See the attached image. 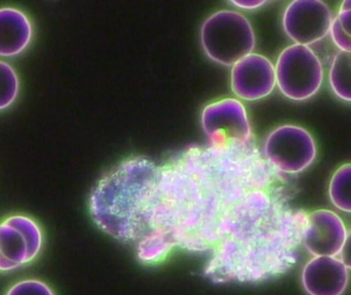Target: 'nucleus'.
<instances>
[{
  "instance_id": "obj_7",
  "label": "nucleus",
  "mask_w": 351,
  "mask_h": 295,
  "mask_svg": "<svg viewBox=\"0 0 351 295\" xmlns=\"http://www.w3.org/2000/svg\"><path fill=\"white\" fill-rule=\"evenodd\" d=\"M348 233L337 214L328 209L315 210L307 216L302 243L315 257H336L343 248Z\"/></svg>"
},
{
  "instance_id": "obj_14",
  "label": "nucleus",
  "mask_w": 351,
  "mask_h": 295,
  "mask_svg": "<svg viewBox=\"0 0 351 295\" xmlns=\"http://www.w3.org/2000/svg\"><path fill=\"white\" fill-rule=\"evenodd\" d=\"M6 220L23 233L28 244V261H34L43 248V236L40 227L28 216H12Z\"/></svg>"
},
{
  "instance_id": "obj_1",
  "label": "nucleus",
  "mask_w": 351,
  "mask_h": 295,
  "mask_svg": "<svg viewBox=\"0 0 351 295\" xmlns=\"http://www.w3.org/2000/svg\"><path fill=\"white\" fill-rule=\"evenodd\" d=\"M270 183L251 142L193 145L162 164L123 161L96 183L88 208L142 263L184 251L206 255L213 283H261L296 265L307 218L287 210Z\"/></svg>"
},
{
  "instance_id": "obj_2",
  "label": "nucleus",
  "mask_w": 351,
  "mask_h": 295,
  "mask_svg": "<svg viewBox=\"0 0 351 295\" xmlns=\"http://www.w3.org/2000/svg\"><path fill=\"white\" fill-rule=\"evenodd\" d=\"M202 47L213 61L233 66L255 47L253 27L243 14L221 10L206 18L200 31Z\"/></svg>"
},
{
  "instance_id": "obj_21",
  "label": "nucleus",
  "mask_w": 351,
  "mask_h": 295,
  "mask_svg": "<svg viewBox=\"0 0 351 295\" xmlns=\"http://www.w3.org/2000/svg\"><path fill=\"white\" fill-rule=\"evenodd\" d=\"M346 8H351V0L344 1L343 3L341 4V8H340V10H346Z\"/></svg>"
},
{
  "instance_id": "obj_19",
  "label": "nucleus",
  "mask_w": 351,
  "mask_h": 295,
  "mask_svg": "<svg viewBox=\"0 0 351 295\" xmlns=\"http://www.w3.org/2000/svg\"><path fill=\"white\" fill-rule=\"evenodd\" d=\"M340 259L343 261L348 270H351V230L348 233L343 248L340 253Z\"/></svg>"
},
{
  "instance_id": "obj_10",
  "label": "nucleus",
  "mask_w": 351,
  "mask_h": 295,
  "mask_svg": "<svg viewBox=\"0 0 351 295\" xmlns=\"http://www.w3.org/2000/svg\"><path fill=\"white\" fill-rule=\"evenodd\" d=\"M33 26L30 18L16 8H0V57H12L30 44Z\"/></svg>"
},
{
  "instance_id": "obj_16",
  "label": "nucleus",
  "mask_w": 351,
  "mask_h": 295,
  "mask_svg": "<svg viewBox=\"0 0 351 295\" xmlns=\"http://www.w3.org/2000/svg\"><path fill=\"white\" fill-rule=\"evenodd\" d=\"M5 295H55L45 282L37 279H26L10 286Z\"/></svg>"
},
{
  "instance_id": "obj_4",
  "label": "nucleus",
  "mask_w": 351,
  "mask_h": 295,
  "mask_svg": "<svg viewBox=\"0 0 351 295\" xmlns=\"http://www.w3.org/2000/svg\"><path fill=\"white\" fill-rule=\"evenodd\" d=\"M268 162L286 173L302 172L317 157V144L313 136L297 125H282L271 131L264 146Z\"/></svg>"
},
{
  "instance_id": "obj_11",
  "label": "nucleus",
  "mask_w": 351,
  "mask_h": 295,
  "mask_svg": "<svg viewBox=\"0 0 351 295\" xmlns=\"http://www.w3.org/2000/svg\"><path fill=\"white\" fill-rule=\"evenodd\" d=\"M28 263L26 238L16 227L4 220L0 222V271H14Z\"/></svg>"
},
{
  "instance_id": "obj_3",
  "label": "nucleus",
  "mask_w": 351,
  "mask_h": 295,
  "mask_svg": "<svg viewBox=\"0 0 351 295\" xmlns=\"http://www.w3.org/2000/svg\"><path fill=\"white\" fill-rule=\"evenodd\" d=\"M274 67L276 84L290 100H308L323 84V65L309 47L293 44L287 47L280 53Z\"/></svg>"
},
{
  "instance_id": "obj_8",
  "label": "nucleus",
  "mask_w": 351,
  "mask_h": 295,
  "mask_svg": "<svg viewBox=\"0 0 351 295\" xmlns=\"http://www.w3.org/2000/svg\"><path fill=\"white\" fill-rule=\"evenodd\" d=\"M276 84V67L264 55L251 53L233 65L231 88L243 100H261L271 94Z\"/></svg>"
},
{
  "instance_id": "obj_15",
  "label": "nucleus",
  "mask_w": 351,
  "mask_h": 295,
  "mask_svg": "<svg viewBox=\"0 0 351 295\" xmlns=\"http://www.w3.org/2000/svg\"><path fill=\"white\" fill-rule=\"evenodd\" d=\"M20 81L14 68L0 61V110L8 109L18 98Z\"/></svg>"
},
{
  "instance_id": "obj_12",
  "label": "nucleus",
  "mask_w": 351,
  "mask_h": 295,
  "mask_svg": "<svg viewBox=\"0 0 351 295\" xmlns=\"http://www.w3.org/2000/svg\"><path fill=\"white\" fill-rule=\"evenodd\" d=\"M329 82L334 94L351 103V53L339 51L332 62Z\"/></svg>"
},
{
  "instance_id": "obj_5",
  "label": "nucleus",
  "mask_w": 351,
  "mask_h": 295,
  "mask_svg": "<svg viewBox=\"0 0 351 295\" xmlns=\"http://www.w3.org/2000/svg\"><path fill=\"white\" fill-rule=\"evenodd\" d=\"M202 125L212 145L251 142V125L247 111L235 99H224L208 105L202 111Z\"/></svg>"
},
{
  "instance_id": "obj_9",
  "label": "nucleus",
  "mask_w": 351,
  "mask_h": 295,
  "mask_svg": "<svg viewBox=\"0 0 351 295\" xmlns=\"http://www.w3.org/2000/svg\"><path fill=\"white\" fill-rule=\"evenodd\" d=\"M302 285L308 295H342L350 283V272L336 257H315L302 271Z\"/></svg>"
},
{
  "instance_id": "obj_17",
  "label": "nucleus",
  "mask_w": 351,
  "mask_h": 295,
  "mask_svg": "<svg viewBox=\"0 0 351 295\" xmlns=\"http://www.w3.org/2000/svg\"><path fill=\"white\" fill-rule=\"evenodd\" d=\"M330 34H331L334 43L340 49V51L351 53V37L344 32L337 18H334Z\"/></svg>"
},
{
  "instance_id": "obj_20",
  "label": "nucleus",
  "mask_w": 351,
  "mask_h": 295,
  "mask_svg": "<svg viewBox=\"0 0 351 295\" xmlns=\"http://www.w3.org/2000/svg\"><path fill=\"white\" fill-rule=\"evenodd\" d=\"M231 3L233 5L237 6L243 10H255V8H260L266 3V1H261V0H239V1H232Z\"/></svg>"
},
{
  "instance_id": "obj_18",
  "label": "nucleus",
  "mask_w": 351,
  "mask_h": 295,
  "mask_svg": "<svg viewBox=\"0 0 351 295\" xmlns=\"http://www.w3.org/2000/svg\"><path fill=\"white\" fill-rule=\"evenodd\" d=\"M336 18L339 21L340 26L343 29L344 32L351 37V8L340 10Z\"/></svg>"
},
{
  "instance_id": "obj_6",
  "label": "nucleus",
  "mask_w": 351,
  "mask_h": 295,
  "mask_svg": "<svg viewBox=\"0 0 351 295\" xmlns=\"http://www.w3.org/2000/svg\"><path fill=\"white\" fill-rule=\"evenodd\" d=\"M333 21V12L325 2L296 0L287 6L282 25L295 44L309 47L329 34Z\"/></svg>"
},
{
  "instance_id": "obj_13",
  "label": "nucleus",
  "mask_w": 351,
  "mask_h": 295,
  "mask_svg": "<svg viewBox=\"0 0 351 295\" xmlns=\"http://www.w3.org/2000/svg\"><path fill=\"white\" fill-rule=\"evenodd\" d=\"M329 196L337 209L351 214V163L341 165L332 175Z\"/></svg>"
}]
</instances>
